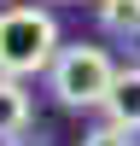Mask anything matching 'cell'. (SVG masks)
<instances>
[{"mask_svg": "<svg viewBox=\"0 0 140 146\" xmlns=\"http://www.w3.org/2000/svg\"><path fill=\"white\" fill-rule=\"evenodd\" d=\"M82 146H134V140H128V129L99 123V129H88V135H82Z\"/></svg>", "mask_w": 140, "mask_h": 146, "instance_id": "8992f818", "label": "cell"}, {"mask_svg": "<svg viewBox=\"0 0 140 146\" xmlns=\"http://www.w3.org/2000/svg\"><path fill=\"white\" fill-rule=\"evenodd\" d=\"M23 129H29V94H23V82L0 76V140H18Z\"/></svg>", "mask_w": 140, "mask_h": 146, "instance_id": "277c9868", "label": "cell"}, {"mask_svg": "<svg viewBox=\"0 0 140 146\" xmlns=\"http://www.w3.org/2000/svg\"><path fill=\"white\" fill-rule=\"evenodd\" d=\"M105 111H111V123H117V129L140 135V64L117 70V82H111V100H105Z\"/></svg>", "mask_w": 140, "mask_h": 146, "instance_id": "3957f363", "label": "cell"}, {"mask_svg": "<svg viewBox=\"0 0 140 146\" xmlns=\"http://www.w3.org/2000/svg\"><path fill=\"white\" fill-rule=\"evenodd\" d=\"M53 94H58V105H70V111H88V105H105L111 100V82H117V64H111V53L105 47H88V41H76V47H58V58H53Z\"/></svg>", "mask_w": 140, "mask_h": 146, "instance_id": "7a4b0ae2", "label": "cell"}, {"mask_svg": "<svg viewBox=\"0 0 140 146\" xmlns=\"http://www.w3.org/2000/svg\"><path fill=\"white\" fill-rule=\"evenodd\" d=\"M93 6L111 35H140V0H93Z\"/></svg>", "mask_w": 140, "mask_h": 146, "instance_id": "5b68a950", "label": "cell"}, {"mask_svg": "<svg viewBox=\"0 0 140 146\" xmlns=\"http://www.w3.org/2000/svg\"><path fill=\"white\" fill-rule=\"evenodd\" d=\"M58 58V23L41 6H6L0 12V76L23 82L35 70H53Z\"/></svg>", "mask_w": 140, "mask_h": 146, "instance_id": "6da1fadb", "label": "cell"}]
</instances>
